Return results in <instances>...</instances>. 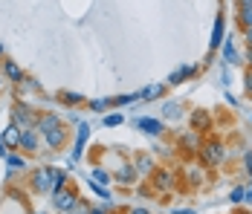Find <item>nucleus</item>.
I'll return each mask as SVG.
<instances>
[{"label": "nucleus", "mask_w": 252, "mask_h": 214, "mask_svg": "<svg viewBox=\"0 0 252 214\" xmlns=\"http://www.w3.org/2000/svg\"><path fill=\"white\" fill-rule=\"evenodd\" d=\"M223 159H226V148H223V142L220 139H209V142L200 145V162L203 168H218L223 165Z\"/></svg>", "instance_id": "obj_1"}, {"label": "nucleus", "mask_w": 252, "mask_h": 214, "mask_svg": "<svg viewBox=\"0 0 252 214\" xmlns=\"http://www.w3.org/2000/svg\"><path fill=\"white\" fill-rule=\"evenodd\" d=\"M12 124H18L21 130H26V127H35L38 124V116H35V110L29 104H18L12 110Z\"/></svg>", "instance_id": "obj_2"}, {"label": "nucleus", "mask_w": 252, "mask_h": 214, "mask_svg": "<svg viewBox=\"0 0 252 214\" xmlns=\"http://www.w3.org/2000/svg\"><path fill=\"white\" fill-rule=\"evenodd\" d=\"M52 200H55V209H61V212L70 214V209L78 203V194L70 188H61V191H52Z\"/></svg>", "instance_id": "obj_3"}, {"label": "nucleus", "mask_w": 252, "mask_h": 214, "mask_svg": "<svg viewBox=\"0 0 252 214\" xmlns=\"http://www.w3.org/2000/svg\"><path fill=\"white\" fill-rule=\"evenodd\" d=\"M32 188L35 191H52V171L50 168H38L32 174Z\"/></svg>", "instance_id": "obj_4"}, {"label": "nucleus", "mask_w": 252, "mask_h": 214, "mask_svg": "<svg viewBox=\"0 0 252 214\" xmlns=\"http://www.w3.org/2000/svg\"><path fill=\"white\" fill-rule=\"evenodd\" d=\"M223 29H226V18H223V15H218L215 29H212V38H209V47H212V49L223 47Z\"/></svg>", "instance_id": "obj_5"}, {"label": "nucleus", "mask_w": 252, "mask_h": 214, "mask_svg": "<svg viewBox=\"0 0 252 214\" xmlns=\"http://www.w3.org/2000/svg\"><path fill=\"white\" fill-rule=\"evenodd\" d=\"M38 136H41L38 127H26V130H21V148H24V151H38Z\"/></svg>", "instance_id": "obj_6"}, {"label": "nucleus", "mask_w": 252, "mask_h": 214, "mask_svg": "<svg viewBox=\"0 0 252 214\" xmlns=\"http://www.w3.org/2000/svg\"><path fill=\"white\" fill-rule=\"evenodd\" d=\"M194 72H197L194 67H189V64H186V67H180V70H174V72H171L165 84H168V87H177V84H183V81H189V78H191Z\"/></svg>", "instance_id": "obj_7"}, {"label": "nucleus", "mask_w": 252, "mask_h": 214, "mask_svg": "<svg viewBox=\"0 0 252 214\" xmlns=\"http://www.w3.org/2000/svg\"><path fill=\"white\" fill-rule=\"evenodd\" d=\"M136 127L145 130V133H151V136H162V130H165V124L159 119H136Z\"/></svg>", "instance_id": "obj_8"}, {"label": "nucleus", "mask_w": 252, "mask_h": 214, "mask_svg": "<svg viewBox=\"0 0 252 214\" xmlns=\"http://www.w3.org/2000/svg\"><path fill=\"white\" fill-rule=\"evenodd\" d=\"M154 188L157 191H171L174 188V177L168 171H154Z\"/></svg>", "instance_id": "obj_9"}, {"label": "nucleus", "mask_w": 252, "mask_h": 214, "mask_svg": "<svg viewBox=\"0 0 252 214\" xmlns=\"http://www.w3.org/2000/svg\"><path fill=\"white\" fill-rule=\"evenodd\" d=\"M35 127H38L41 133H50V130H55V127H61V116H55V113H44Z\"/></svg>", "instance_id": "obj_10"}, {"label": "nucleus", "mask_w": 252, "mask_h": 214, "mask_svg": "<svg viewBox=\"0 0 252 214\" xmlns=\"http://www.w3.org/2000/svg\"><path fill=\"white\" fill-rule=\"evenodd\" d=\"M0 139L9 145V148H21V127H18V124H9V127L0 133Z\"/></svg>", "instance_id": "obj_11"}, {"label": "nucleus", "mask_w": 252, "mask_h": 214, "mask_svg": "<svg viewBox=\"0 0 252 214\" xmlns=\"http://www.w3.org/2000/svg\"><path fill=\"white\" fill-rule=\"evenodd\" d=\"M209 124H212V113H209V110H194V113H191V127H194L197 133L206 130Z\"/></svg>", "instance_id": "obj_12"}, {"label": "nucleus", "mask_w": 252, "mask_h": 214, "mask_svg": "<svg viewBox=\"0 0 252 214\" xmlns=\"http://www.w3.org/2000/svg\"><path fill=\"white\" fill-rule=\"evenodd\" d=\"M87 136H90V124L87 122H81L78 124V139H76V151H73V159L81 156V151H84V142H87Z\"/></svg>", "instance_id": "obj_13"}, {"label": "nucleus", "mask_w": 252, "mask_h": 214, "mask_svg": "<svg viewBox=\"0 0 252 214\" xmlns=\"http://www.w3.org/2000/svg\"><path fill=\"white\" fill-rule=\"evenodd\" d=\"M238 21L244 29H252V3H241L238 0Z\"/></svg>", "instance_id": "obj_14"}, {"label": "nucleus", "mask_w": 252, "mask_h": 214, "mask_svg": "<svg viewBox=\"0 0 252 214\" xmlns=\"http://www.w3.org/2000/svg\"><path fill=\"white\" fill-rule=\"evenodd\" d=\"M44 139H47L50 148H61L64 139H67V130H64V127H55V130H50V133H44Z\"/></svg>", "instance_id": "obj_15"}, {"label": "nucleus", "mask_w": 252, "mask_h": 214, "mask_svg": "<svg viewBox=\"0 0 252 214\" xmlns=\"http://www.w3.org/2000/svg\"><path fill=\"white\" fill-rule=\"evenodd\" d=\"M165 87H168V84H151V87H145V90L139 93V98H142V101H154V98L165 95Z\"/></svg>", "instance_id": "obj_16"}, {"label": "nucleus", "mask_w": 252, "mask_h": 214, "mask_svg": "<svg viewBox=\"0 0 252 214\" xmlns=\"http://www.w3.org/2000/svg\"><path fill=\"white\" fill-rule=\"evenodd\" d=\"M133 168H136V174H148V171H154V159L148 153H139L136 162H133Z\"/></svg>", "instance_id": "obj_17"}, {"label": "nucleus", "mask_w": 252, "mask_h": 214, "mask_svg": "<svg viewBox=\"0 0 252 214\" xmlns=\"http://www.w3.org/2000/svg\"><path fill=\"white\" fill-rule=\"evenodd\" d=\"M162 116H165V119H180V116H183V104H180V101H168V104L162 107Z\"/></svg>", "instance_id": "obj_18"}, {"label": "nucleus", "mask_w": 252, "mask_h": 214, "mask_svg": "<svg viewBox=\"0 0 252 214\" xmlns=\"http://www.w3.org/2000/svg\"><path fill=\"white\" fill-rule=\"evenodd\" d=\"M6 162H9V174L24 171V168H26V159L21 156V153H9V156H6Z\"/></svg>", "instance_id": "obj_19"}, {"label": "nucleus", "mask_w": 252, "mask_h": 214, "mask_svg": "<svg viewBox=\"0 0 252 214\" xmlns=\"http://www.w3.org/2000/svg\"><path fill=\"white\" fill-rule=\"evenodd\" d=\"M3 70H6V75H9L12 81H24V70H21L15 61H6V67H3Z\"/></svg>", "instance_id": "obj_20"}, {"label": "nucleus", "mask_w": 252, "mask_h": 214, "mask_svg": "<svg viewBox=\"0 0 252 214\" xmlns=\"http://www.w3.org/2000/svg\"><path fill=\"white\" fill-rule=\"evenodd\" d=\"M50 171H52V191H61L64 188V183H67V174L58 171V168H50Z\"/></svg>", "instance_id": "obj_21"}, {"label": "nucleus", "mask_w": 252, "mask_h": 214, "mask_svg": "<svg viewBox=\"0 0 252 214\" xmlns=\"http://www.w3.org/2000/svg\"><path fill=\"white\" fill-rule=\"evenodd\" d=\"M133 177H136V168H133V162H130V165H125L119 174H116V180H119V183H130Z\"/></svg>", "instance_id": "obj_22"}, {"label": "nucleus", "mask_w": 252, "mask_h": 214, "mask_svg": "<svg viewBox=\"0 0 252 214\" xmlns=\"http://www.w3.org/2000/svg\"><path fill=\"white\" fill-rule=\"evenodd\" d=\"M58 101H61V104H81V101H84V95H81V93H61V95H58Z\"/></svg>", "instance_id": "obj_23"}, {"label": "nucleus", "mask_w": 252, "mask_h": 214, "mask_svg": "<svg viewBox=\"0 0 252 214\" xmlns=\"http://www.w3.org/2000/svg\"><path fill=\"white\" fill-rule=\"evenodd\" d=\"M183 142H180V148L186 145V148H197L200 145V136H197V130H191V133H186V136H180Z\"/></svg>", "instance_id": "obj_24"}, {"label": "nucleus", "mask_w": 252, "mask_h": 214, "mask_svg": "<svg viewBox=\"0 0 252 214\" xmlns=\"http://www.w3.org/2000/svg\"><path fill=\"white\" fill-rule=\"evenodd\" d=\"M110 104H116V101H113V98H96V101H90V110H107V107H110Z\"/></svg>", "instance_id": "obj_25"}, {"label": "nucleus", "mask_w": 252, "mask_h": 214, "mask_svg": "<svg viewBox=\"0 0 252 214\" xmlns=\"http://www.w3.org/2000/svg\"><path fill=\"white\" fill-rule=\"evenodd\" d=\"M223 58H226V61H232V64L238 61V52H235V47H232V41H226V44H223Z\"/></svg>", "instance_id": "obj_26"}, {"label": "nucleus", "mask_w": 252, "mask_h": 214, "mask_svg": "<svg viewBox=\"0 0 252 214\" xmlns=\"http://www.w3.org/2000/svg\"><path fill=\"white\" fill-rule=\"evenodd\" d=\"M93 212V206H87V203H84V200H78L76 206H73V209H70V214H90Z\"/></svg>", "instance_id": "obj_27"}, {"label": "nucleus", "mask_w": 252, "mask_h": 214, "mask_svg": "<svg viewBox=\"0 0 252 214\" xmlns=\"http://www.w3.org/2000/svg\"><path fill=\"white\" fill-rule=\"evenodd\" d=\"M244 194H247V188H244V185H238V188H232L229 200H232V203H244Z\"/></svg>", "instance_id": "obj_28"}, {"label": "nucleus", "mask_w": 252, "mask_h": 214, "mask_svg": "<svg viewBox=\"0 0 252 214\" xmlns=\"http://www.w3.org/2000/svg\"><path fill=\"white\" fill-rule=\"evenodd\" d=\"M116 104H133V101H142L139 98V93H130V95H119V98H113Z\"/></svg>", "instance_id": "obj_29"}, {"label": "nucleus", "mask_w": 252, "mask_h": 214, "mask_svg": "<svg viewBox=\"0 0 252 214\" xmlns=\"http://www.w3.org/2000/svg\"><path fill=\"white\" fill-rule=\"evenodd\" d=\"M122 116H119V113H110V116H104V124H107V127H116V124H122Z\"/></svg>", "instance_id": "obj_30"}, {"label": "nucleus", "mask_w": 252, "mask_h": 214, "mask_svg": "<svg viewBox=\"0 0 252 214\" xmlns=\"http://www.w3.org/2000/svg\"><path fill=\"white\" fill-rule=\"evenodd\" d=\"M93 180H96V183H101V185H104V183H110V177H107L101 168H96V171H93Z\"/></svg>", "instance_id": "obj_31"}, {"label": "nucleus", "mask_w": 252, "mask_h": 214, "mask_svg": "<svg viewBox=\"0 0 252 214\" xmlns=\"http://www.w3.org/2000/svg\"><path fill=\"white\" fill-rule=\"evenodd\" d=\"M189 180H191V183H194V185H200V183H203L200 171H189Z\"/></svg>", "instance_id": "obj_32"}, {"label": "nucleus", "mask_w": 252, "mask_h": 214, "mask_svg": "<svg viewBox=\"0 0 252 214\" xmlns=\"http://www.w3.org/2000/svg\"><path fill=\"white\" fill-rule=\"evenodd\" d=\"M244 84H247V95H252V70H247V78H244Z\"/></svg>", "instance_id": "obj_33"}, {"label": "nucleus", "mask_w": 252, "mask_h": 214, "mask_svg": "<svg viewBox=\"0 0 252 214\" xmlns=\"http://www.w3.org/2000/svg\"><path fill=\"white\" fill-rule=\"evenodd\" d=\"M0 156H9V145L0 139Z\"/></svg>", "instance_id": "obj_34"}, {"label": "nucleus", "mask_w": 252, "mask_h": 214, "mask_svg": "<svg viewBox=\"0 0 252 214\" xmlns=\"http://www.w3.org/2000/svg\"><path fill=\"white\" fill-rule=\"evenodd\" d=\"M127 214H148V209H139V206H136V209H130Z\"/></svg>", "instance_id": "obj_35"}, {"label": "nucleus", "mask_w": 252, "mask_h": 214, "mask_svg": "<svg viewBox=\"0 0 252 214\" xmlns=\"http://www.w3.org/2000/svg\"><path fill=\"white\" fill-rule=\"evenodd\" d=\"M244 162H247V171L252 174V153H247V159H244Z\"/></svg>", "instance_id": "obj_36"}, {"label": "nucleus", "mask_w": 252, "mask_h": 214, "mask_svg": "<svg viewBox=\"0 0 252 214\" xmlns=\"http://www.w3.org/2000/svg\"><path fill=\"white\" fill-rule=\"evenodd\" d=\"M244 200H247V203H250V206H252V185H250V188H247V194H244Z\"/></svg>", "instance_id": "obj_37"}, {"label": "nucleus", "mask_w": 252, "mask_h": 214, "mask_svg": "<svg viewBox=\"0 0 252 214\" xmlns=\"http://www.w3.org/2000/svg\"><path fill=\"white\" fill-rule=\"evenodd\" d=\"M247 41H250V47H252V29H247Z\"/></svg>", "instance_id": "obj_38"}, {"label": "nucleus", "mask_w": 252, "mask_h": 214, "mask_svg": "<svg viewBox=\"0 0 252 214\" xmlns=\"http://www.w3.org/2000/svg\"><path fill=\"white\" fill-rule=\"evenodd\" d=\"M104 212H107V209H93L90 214H104Z\"/></svg>", "instance_id": "obj_39"}, {"label": "nucleus", "mask_w": 252, "mask_h": 214, "mask_svg": "<svg viewBox=\"0 0 252 214\" xmlns=\"http://www.w3.org/2000/svg\"><path fill=\"white\" fill-rule=\"evenodd\" d=\"M247 61H250V67H252V47H250V52H247Z\"/></svg>", "instance_id": "obj_40"}, {"label": "nucleus", "mask_w": 252, "mask_h": 214, "mask_svg": "<svg viewBox=\"0 0 252 214\" xmlns=\"http://www.w3.org/2000/svg\"><path fill=\"white\" fill-rule=\"evenodd\" d=\"M0 55H3V44H0Z\"/></svg>", "instance_id": "obj_41"}, {"label": "nucleus", "mask_w": 252, "mask_h": 214, "mask_svg": "<svg viewBox=\"0 0 252 214\" xmlns=\"http://www.w3.org/2000/svg\"><path fill=\"white\" fill-rule=\"evenodd\" d=\"M241 3H252V0H241Z\"/></svg>", "instance_id": "obj_42"}, {"label": "nucleus", "mask_w": 252, "mask_h": 214, "mask_svg": "<svg viewBox=\"0 0 252 214\" xmlns=\"http://www.w3.org/2000/svg\"><path fill=\"white\" fill-rule=\"evenodd\" d=\"M35 214H44V212H35Z\"/></svg>", "instance_id": "obj_43"}]
</instances>
